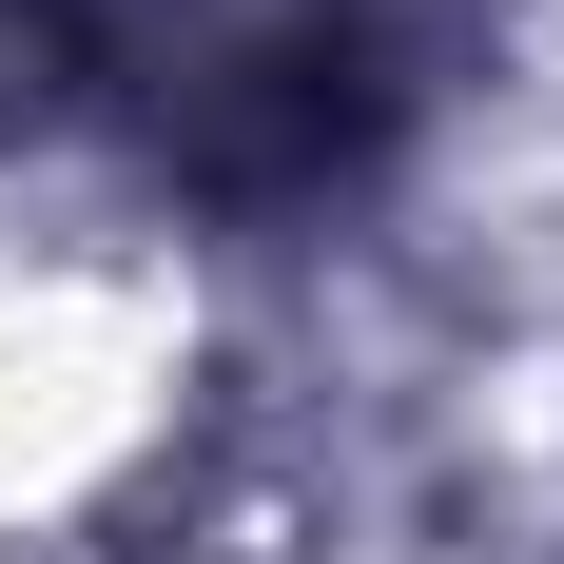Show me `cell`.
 <instances>
[{
  "label": "cell",
  "mask_w": 564,
  "mask_h": 564,
  "mask_svg": "<svg viewBox=\"0 0 564 564\" xmlns=\"http://www.w3.org/2000/svg\"><path fill=\"white\" fill-rule=\"evenodd\" d=\"M78 58L215 175H312L370 137V20L350 0H58Z\"/></svg>",
  "instance_id": "cell-1"
}]
</instances>
